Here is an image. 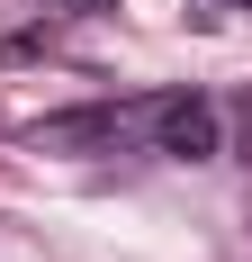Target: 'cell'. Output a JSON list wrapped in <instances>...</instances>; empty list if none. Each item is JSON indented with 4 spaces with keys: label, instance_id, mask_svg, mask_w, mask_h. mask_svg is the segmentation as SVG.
Masks as SVG:
<instances>
[{
    "label": "cell",
    "instance_id": "obj_3",
    "mask_svg": "<svg viewBox=\"0 0 252 262\" xmlns=\"http://www.w3.org/2000/svg\"><path fill=\"white\" fill-rule=\"evenodd\" d=\"M63 9H81V18H99V9H108V0H63Z\"/></svg>",
    "mask_w": 252,
    "mask_h": 262
},
{
    "label": "cell",
    "instance_id": "obj_4",
    "mask_svg": "<svg viewBox=\"0 0 252 262\" xmlns=\"http://www.w3.org/2000/svg\"><path fill=\"white\" fill-rule=\"evenodd\" d=\"M243 163H252V100H243Z\"/></svg>",
    "mask_w": 252,
    "mask_h": 262
},
{
    "label": "cell",
    "instance_id": "obj_1",
    "mask_svg": "<svg viewBox=\"0 0 252 262\" xmlns=\"http://www.w3.org/2000/svg\"><path fill=\"white\" fill-rule=\"evenodd\" d=\"M216 136H225V127H216V108H207L198 91L153 108V145H162L171 163H207V154H216Z\"/></svg>",
    "mask_w": 252,
    "mask_h": 262
},
{
    "label": "cell",
    "instance_id": "obj_2",
    "mask_svg": "<svg viewBox=\"0 0 252 262\" xmlns=\"http://www.w3.org/2000/svg\"><path fill=\"white\" fill-rule=\"evenodd\" d=\"M126 136V108H63V118H36L27 127V145H45V154H81V145H117Z\"/></svg>",
    "mask_w": 252,
    "mask_h": 262
}]
</instances>
